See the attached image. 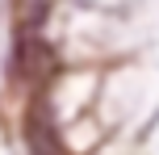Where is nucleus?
<instances>
[{
	"instance_id": "f257e3e1",
	"label": "nucleus",
	"mask_w": 159,
	"mask_h": 155,
	"mask_svg": "<svg viewBox=\"0 0 159 155\" xmlns=\"http://www.w3.org/2000/svg\"><path fill=\"white\" fill-rule=\"evenodd\" d=\"M50 71H55V50L46 46V38L42 34L17 38L13 59H8V75L21 84H42V80H50Z\"/></svg>"
},
{
	"instance_id": "f03ea898",
	"label": "nucleus",
	"mask_w": 159,
	"mask_h": 155,
	"mask_svg": "<svg viewBox=\"0 0 159 155\" xmlns=\"http://www.w3.org/2000/svg\"><path fill=\"white\" fill-rule=\"evenodd\" d=\"M25 147H30V155H67L63 139H59V126L42 101L30 105V113H25Z\"/></svg>"
},
{
	"instance_id": "7ed1b4c3",
	"label": "nucleus",
	"mask_w": 159,
	"mask_h": 155,
	"mask_svg": "<svg viewBox=\"0 0 159 155\" xmlns=\"http://www.w3.org/2000/svg\"><path fill=\"white\" fill-rule=\"evenodd\" d=\"M46 17H50V0H13L17 38H34V34H42Z\"/></svg>"
}]
</instances>
